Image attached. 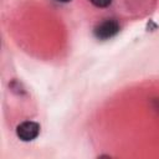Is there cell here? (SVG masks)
<instances>
[{
	"instance_id": "1",
	"label": "cell",
	"mask_w": 159,
	"mask_h": 159,
	"mask_svg": "<svg viewBox=\"0 0 159 159\" xmlns=\"http://www.w3.org/2000/svg\"><path fill=\"white\" fill-rule=\"evenodd\" d=\"M120 30V25L118 20L113 17H107L99 21L93 27V36L99 41H107L114 37Z\"/></svg>"
},
{
	"instance_id": "2",
	"label": "cell",
	"mask_w": 159,
	"mask_h": 159,
	"mask_svg": "<svg viewBox=\"0 0 159 159\" xmlns=\"http://www.w3.org/2000/svg\"><path fill=\"white\" fill-rule=\"evenodd\" d=\"M41 127L35 120H24L16 125V137L22 142H32L40 134Z\"/></svg>"
},
{
	"instance_id": "3",
	"label": "cell",
	"mask_w": 159,
	"mask_h": 159,
	"mask_svg": "<svg viewBox=\"0 0 159 159\" xmlns=\"http://www.w3.org/2000/svg\"><path fill=\"white\" fill-rule=\"evenodd\" d=\"M112 1H113V0H89V2H91L93 6L98 7V9L108 7V6L112 4Z\"/></svg>"
},
{
	"instance_id": "4",
	"label": "cell",
	"mask_w": 159,
	"mask_h": 159,
	"mask_svg": "<svg viewBox=\"0 0 159 159\" xmlns=\"http://www.w3.org/2000/svg\"><path fill=\"white\" fill-rule=\"evenodd\" d=\"M55 1H57V2H61V4H66V2H70L71 0H55Z\"/></svg>"
}]
</instances>
